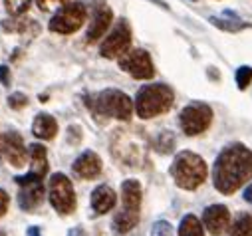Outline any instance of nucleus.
I'll use <instances>...</instances> for the list:
<instances>
[{"label":"nucleus","mask_w":252,"mask_h":236,"mask_svg":"<svg viewBox=\"0 0 252 236\" xmlns=\"http://www.w3.org/2000/svg\"><path fill=\"white\" fill-rule=\"evenodd\" d=\"M252 179V151L242 143L224 147L213 167V185L222 195H234Z\"/></svg>","instance_id":"obj_1"},{"label":"nucleus","mask_w":252,"mask_h":236,"mask_svg":"<svg viewBox=\"0 0 252 236\" xmlns=\"http://www.w3.org/2000/svg\"><path fill=\"white\" fill-rule=\"evenodd\" d=\"M86 105L92 111L95 119H119V121H129L135 103L127 93L121 89H103L99 93L86 95Z\"/></svg>","instance_id":"obj_2"},{"label":"nucleus","mask_w":252,"mask_h":236,"mask_svg":"<svg viewBox=\"0 0 252 236\" xmlns=\"http://www.w3.org/2000/svg\"><path fill=\"white\" fill-rule=\"evenodd\" d=\"M169 173H171L173 181L179 189L195 191L207 181L209 169H207V163L201 155H197L193 151H181L173 159Z\"/></svg>","instance_id":"obj_3"},{"label":"nucleus","mask_w":252,"mask_h":236,"mask_svg":"<svg viewBox=\"0 0 252 236\" xmlns=\"http://www.w3.org/2000/svg\"><path fill=\"white\" fill-rule=\"evenodd\" d=\"M111 155L127 167H143L147 161V141L141 129H115L111 135Z\"/></svg>","instance_id":"obj_4"},{"label":"nucleus","mask_w":252,"mask_h":236,"mask_svg":"<svg viewBox=\"0 0 252 236\" xmlns=\"http://www.w3.org/2000/svg\"><path fill=\"white\" fill-rule=\"evenodd\" d=\"M175 103V93L165 84H147L135 95V111L141 119H153L167 113Z\"/></svg>","instance_id":"obj_5"},{"label":"nucleus","mask_w":252,"mask_h":236,"mask_svg":"<svg viewBox=\"0 0 252 236\" xmlns=\"http://www.w3.org/2000/svg\"><path fill=\"white\" fill-rule=\"evenodd\" d=\"M48 201L52 205V208L62 214V216H68L76 210V191L72 181L64 173H54L50 177V183H48Z\"/></svg>","instance_id":"obj_6"},{"label":"nucleus","mask_w":252,"mask_h":236,"mask_svg":"<svg viewBox=\"0 0 252 236\" xmlns=\"http://www.w3.org/2000/svg\"><path fill=\"white\" fill-rule=\"evenodd\" d=\"M213 123V109L203 101H193L187 107H183L179 115V125L185 135L195 137L205 133Z\"/></svg>","instance_id":"obj_7"},{"label":"nucleus","mask_w":252,"mask_h":236,"mask_svg":"<svg viewBox=\"0 0 252 236\" xmlns=\"http://www.w3.org/2000/svg\"><path fill=\"white\" fill-rule=\"evenodd\" d=\"M86 16H88V8L82 2H66L64 6H60V10L52 16L48 28L54 34L68 36V34L78 32L84 26Z\"/></svg>","instance_id":"obj_8"},{"label":"nucleus","mask_w":252,"mask_h":236,"mask_svg":"<svg viewBox=\"0 0 252 236\" xmlns=\"http://www.w3.org/2000/svg\"><path fill=\"white\" fill-rule=\"evenodd\" d=\"M18 185V205L24 212H36L46 199V189L42 183V177L28 173L22 177H14Z\"/></svg>","instance_id":"obj_9"},{"label":"nucleus","mask_w":252,"mask_h":236,"mask_svg":"<svg viewBox=\"0 0 252 236\" xmlns=\"http://www.w3.org/2000/svg\"><path fill=\"white\" fill-rule=\"evenodd\" d=\"M131 46V26L127 20H117V24L111 28V32L103 38L101 46H99V54L101 58L113 60V58H121Z\"/></svg>","instance_id":"obj_10"},{"label":"nucleus","mask_w":252,"mask_h":236,"mask_svg":"<svg viewBox=\"0 0 252 236\" xmlns=\"http://www.w3.org/2000/svg\"><path fill=\"white\" fill-rule=\"evenodd\" d=\"M119 68L129 74L135 80H151L155 76V66L149 52L135 48V50H127L121 58H119Z\"/></svg>","instance_id":"obj_11"},{"label":"nucleus","mask_w":252,"mask_h":236,"mask_svg":"<svg viewBox=\"0 0 252 236\" xmlns=\"http://www.w3.org/2000/svg\"><path fill=\"white\" fill-rule=\"evenodd\" d=\"M0 157L16 169H22L26 165V145L18 131L0 135Z\"/></svg>","instance_id":"obj_12"},{"label":"nucleus","mask_w":252,"mask_h":236,"mask_svg":"<svg viewBox=\"0 0 252 236\" xmlns=\"http://www.w3.org/2000/svg\"><path fill=\"white\" fill-rule=\"evenodd\" d=\"M111 20H113L111 8L105 4V0H97V2L94 4V14H92V20H90L86 42L88 44H95L97 40H101L105 36L107 28L111 26Z\"/></svg>","instance_id":"obj_13"},{"label":"nucleus","mask_w":252,"mask_h":236,"mask_svg":"<svg viewBox=\"0 0 252 236\" xmlns=\"http://www.w3.org/2000/svg\"><path fill=\"white\" fill-rule=\"evenodd\" d=\"M203 224L211 234L220 236L230 226V210L224 205H211L203 212Z\"/></svg>","instance_id":"obj_14"},{"label":"nucleus","mask_w":252,"mask_h":236,"mask_svg":"<svg viewBox=\"0 0 252 236\" xmlns=\"http://www.w3.org/2000/svg\"><path fill=\"white\" fill-rule=\"evenodd\" d=\"M101 169H103L101 159H99V155L94 153V151H84V153L74 161V165H72L74 175L80 177V179H84V181H94L95 177L101 175Z\"/></svg>","instance_id":"obj_15"},{"label":"nucleus","mask_w":252,"mask_h":236,"mask_svg":"<svg viewBox=\"0 0 252 236\" xmlns=\"http://www.w3.org/2000/svg\"><path fill=\"white\" fill-rule=\"evenodd\" d=\"M117 203V195L109 185H99L92 193V208L95 214H107Z\"/></svg>","instance_id":"obj_16"},{"label":"nucleus","mask_w":252,"mask_h":236,"mask_svg":"<svg viewBox=\"0 0 252 236\" xmlns=\"http://www.w3.org/2000/svg\"><path fill=\"white\" fill-rule=\"evenodd\" d=\"M121 201H123V208L139 212L141 201H143V191H141L139 181H135V179L123 181V185H121Z\"/></svg>","instance_id":"obj_17"},{"label":"nucleus","mask_w":252,"mask_h":236,"mask_svg":"<svg viewBox=\"0 0 252 236\" xmlns=\"http://www.w3.org/2000/svg\"><path fill=\"white\" fill-rule=\"evenodd\" d=\"M32 133H34V137H38L42 141L54 139L58 135V121L54 119V115H50V113L36 115V119L32 123Z\"/></svg>","instance_id":"obj_18"},{"label":"nucleus","mask_w":252,"mask_h":236,"mask_svg":"<svg viewBox=\"0 0 252 236\" xmlns=\"http://www.w3.org/2000/svg\"><path fill=\"white\" fill-rule=\"evenodd\" d=\"M28 155H30V173H34V175H38V177H46V173H48V151H46V147L44 145H40V143H32V145H28Z\"/></svg>","instance_id":"obj_19"},{"label":"nucleus","mask_w":252,"mask_h":236,"mask_svg":"<svg viewBox=\"0 0 252 236\" xmlns=\"http://www.w3.org/2000/svg\"><path fill=\"white\" fill-rule=\"evenodd\" d=\"M139 222V212L137 210H127V208H123L119 210L115 216H113V230L117 234H127L131 232Z\"/></svg>","instance_id":"obj_20"},{"label":"nucleus","mask_w":252,"mask_h":236,"mask_svg":"<svg viewBox=\"0 0 252 236\" xmlns=\"http://www.w3.org/2000/svg\"><path fill=\"white\" fill-rule=\"evenodd\" d=\"M179 236H205V224L195 214H185L179 224Z\"/></svg>","instance_id":"obj_21"},{"label":"nucleus","mask_w":252,"mask_h":236,"mask_svg":"<svg viewBox=\"0 0 252 236\" xmlns=\"http://www.w3.org/2000/svg\"><path fill=\"white\" fill-rule=\"evenodd\" d=\"M228 236H252V212H240L228 226Z\"/></svg>","instance_id":"obj_22"},{"label":"nucleus","mask_w":252,"mask_h":236,"mask_svg":"<svg viewBox=\"0 0 252 236\" xmlns=\"http://www.w3.org/2000/svg\"><path fill=\"white\" fill-rule=\"evenodd\" d=\"M211 20V24H215L217 28H220V30H224V32H240V30H246V28H250V24L248 22H242L240 18H232V20H228V18H219V16H211L209 18Z\"/></svg>","instance_id":"obj_23"},{"label":"nucleus","mask_w":252,"mask_h":236,"mask_svg":"<svg viewBox=\"0 0 252 236\" xmlns=\"http://www.w3.org/2000/svg\"><path fill=\"white\" fill-rule=\"evenodd\" d=\"M30 4H32V0H4L6 12L10 16H22L24 12H28Z\"/></svg>","instance_id":"obj_24"},{"label":"nucleus","mask_w":252,"mask_h":236,"mask_svg":"<svg viewBox=\"0 0 252 236\" xmlns=\"http://www.w3.org/2000/svg\"><path fill=\"white\" fill-rule=\"evenodd\" d=\"M173 147H175V137H173L171 131H163V133L157 137V141H155V149H157L159 153H171Z\"/></svg>","instance_id":"obj_25"},{"label":"nucleus","mask_w":252,"mask_h":236,"mask_svg":"<svg viewBox=\"0 0 252 236\" xmlns=\"http://www.w3.org/2000/svg\"><path fill=\"white\" fill-rule=\"evenodd\" d=\"M252 82V68L250 66H240L236 70V86L238 89H246Z\"/></svg>","instance_id":"obj_26"},{"label":"nucleus","mask_w":252,"mask_h":236,"mask_svg":"<svg viewBox=\"0 0 252 236\" xmlns=\"http://www.w3.org/2000/svg\"><path fill=\"white\" fill-rule=\"evenodd\" d=\"M8 105H10L12 109H22V107L28 105V95H26V93H20V91H14V93H10V97H8Z\"/></svg>","instance_id":"obj_27"},{"label":"nucleus","mask_w":252,"mask_h":236,"mask_svg":"<svg viewBox=\"0 0 252 236\" xmlns=\"http://www.w3.org/2000/svg\"><path fill=\"white\" fill-rule=\"evenodd\" d=\"M151 236H173V228L167 220H159L153 224V230H151Z\"/></svg>","instance_id":"obj_28"},{"label":"nucleus","mask_w":252,"mask_h":236,"mask_svg":"<svg viewBox=\"0 0 252 236\" xmlns=\"http://www.w3.org/2000/svg\"><path fill=\"white\" fill-rule=\"evenodd\" d=\"M8 206H10V195H8L4 189H0V218L6 214Z\"/></svg>","instance_id":"obj_29"},{"label":"nucleus","mask_w":252,"mask_h":236,"mask_svg":"<svg viewBox=\"0 0 252 236\" xmlns=\"http://www.w3.org/2000/svg\"><path fill=\"white\" fill-rule=\"evenodd\" d=\"M0 84L10 86V68L8 66H0Z\"/></svg>","instance_id":"obj_30"},{"label":"nucleus","mask_w":252,"mask_h":236,"mask_svg":"<svg viewBox=\"0 0 252 236\" xmlns=\"http://www.w3.org/2000/svg\"><path fill=\"white\" fill-rule=\"evenodd\" d=\"M58 2H66V0H36V4L42 12H48L50 10V4H58Z\"/></svg>","instance_id":"obj_31"},{"label":"nucleus","mask_w":252,"mask_h":236,"mask_svg":"<svg viewBox=\"0 0 252 236\" xmlns=\"http://www.w3.org/2000/svg\"><path fill=\"white\" fill-rule=\"evenodd\" d=\"M68 236H86V232H84L82 226H76V228H72V230L68 232Z\"/></svg>","instance_id":"obj_32"},{"label":"nucleus","mask_w":252,"mask_h":236,"mask_svg":"<svg viewBox=\"0 0 252 236\" xmlns=\"http://www.w3.org/2000/svg\"><path fill=\"white\" fill-rule=\"evenodd\" d=\"M26 236H42V232H40V228H38V226H28Z\"/></svg>","instance_id":"obj_33"},{"label":"nucleus","mask_w":252,"mask_h":236,"mask_svg":"<svg viewBox=\"0 0 252 236\" xmlns=\"http://www.w3.org/2000/svg\"><path fill=\"white\" fill-rule=\"evenodd\" d=\"M244 201L252 205V185H248V187L244 189Z\"/></svg>","instance_id":"obj_34"},{"label":"nucleus","mask_w":252,"mask_h":236,"mask_svg":"<svg viewBox=\"0 0 252 236\" xmlns=\"http://www.w3.org/2000/svg\"><path fill=\"white\" fill-rule=\"evenodd\" d=\"M151 2H155V4H159L161 8H169V6L165 4V0H151Z\"/></svg>","instance_id":"obj_35"},{"label":"nucleus","mask_w":252,"mask_h":236,"mask_svg":"<svg viewBox=\"0 0 252 236\" xmlns=\"http://www.w3.org/2000/svg\"><path fill=\"white\" fill-rule=\"evenodd\" d=\"M0 236H6V234H4V232H0Z\"/></svg>","instance_id":"obj_36"}]
</instances>
